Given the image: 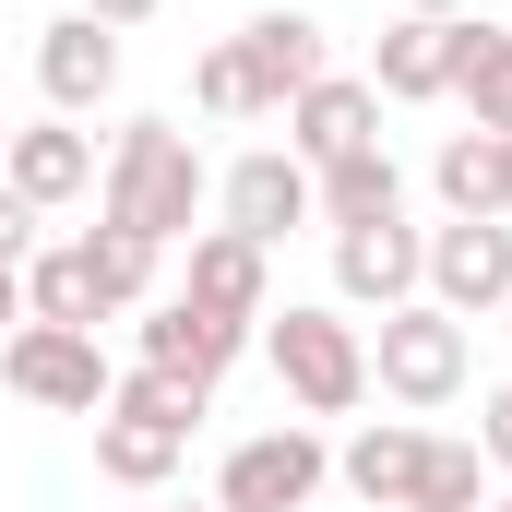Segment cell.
<instances>
[{"instance_id": "cell-1", "label": "cell", "mask_w": 512, "mask_h": 512, "mask_svg": "<svg viewBox=\"0 0 512 512\" xmlns=\"http://www.w3.org/2000/svg\"><path fill=\"white\" fill-rule=\"evenodd\" d=\"M191 215H203V155H191V131L167 120H131L108 143V167H96V227H131V239H191Z\"/></svg>"}, {"instance_id": "cell-2", "label": "cell", "mask_w": 512, "mask_h": 512, "mask_svg": "<svg viewBox=\"0 0 512 512\" xmlns=\"http://www.w3.org/2000/svg\"><path fill=\"white\" fill-rule=\"evenodd\" d=\"M191 429H203V393L155 382V370H120L108 382V417H96V477L108 489H167L179 453H191Z\"/></svg>"}, {"instance_id": "cell-3", "label": "cell", "mask_w": 512, "mask_h": 512, "mask_svg": "<svg viewBox=\"0 0 512 512\" xmlns=\"http://www.w3.org/2000/svg\"><path fill=\"white\" fill-rule=\"evenodd\" d=\"M262 358H274V382L298 417H346L358 393H370V334L358 322H334V310H262Z\"/></svg>"}, {"instance_id": "cell-4", "label": "cell", "mask_w": 512, "mask_h": 512, "mask_svg": "<svg viewBox=\"0 0 512 512\" xmlns=\"http://www.w3.org/2000/svg\"><path fill=\"white\" fill-rule=\"evenodd\" d=\"M465 370H477V346H465V322L453 310H429V298H405V310H382V346H370V382L393 393V405H453L465 393Z\"/></svg>"}, {"instance_id": "cell-5", "label": "cell", "mask_w": 512, "mask_h": 512, "mask_svg": "<svg viewBox=\"0 0 512 512\" xmlns=\"http://www.w3.org/2000/svg\"><path fill=\"white\" fill-rule=\"evenodd\" d=\"M0 382L24 393V405H48V417H108V346L96 334H60V322H24L12 346H0Z\"/></svg>"}, {"instance_id": "cell-6", "label": "cell", "mask_w": 512, "mask_h": 512, "mask_svg": "<svg viewBox=\"0 0 512 512\" xmlns=\"http://www.w3.org/2000/svg\"><path fill=\"white\" fill-rule=\"evenodd\" d=\"M322 477H334V453H322V429H251L239 453H227V477H215V512H310L322 501Z\"/></svg>"}, {"instance_id": "cell-7", "label": "cell", "mask_w": 512, "mask_h": 512, "mask_svg": "<svg viewBox=\"0 0 512 512\" xmlns=\"http://www.w3.org/2000/svg\"><path fill=\"white\" fill-rule=\"evenodd\" d=\"M251 358V322H215V310H191V298H155L143 310V370L155 382H179V393H203L215 405V382Z\"/></svg>"}, {"instance_id": "cell-8", "label": "cell", "mask_w": 512, "mask_h": 512, "mask_svg": "<svg viewBox=\"0 0 512 512\" xmlns=\"http://www.w3.org/2000/svg\"><path fill=\"white\" fill-rule=\"evenodd\" d=\"M429 310H453V322H477V310H512V227H429V286H417Z\"/></svg>"}, {"instance_id": "cell-9", "label": "cell", "mask_w": 512, "mask_h": 512, "mask_svg": "<svg viewBox=\"0 0 512 512\" xmlns=\"http://www.w3.org/2000/svg\"><path fill=\"white\" fill-rule=\"evenodd\" d=\"M215 215H227V227H239L251 251H274V239H298V227H310L322 203H310V167L262 143V155H239V167L215 179Z\"/></svg>"}, {"instance_id": "cell-10", "label": "cell", "mask_w": 512, "mask_h": 512, "mask_svg": "<svg viewBox=\"0 0 512 512\" xmlns=\"http://www.w3.org/2000/svg\"><path fill=\"white\" fill-rule=\"evenodd\" d=\"M429 286V227H334V298H358V310H405Z\"/></svg>"}, {"instance_id": "cell-11", "label": "cell", "mask_w": 512, "mask_h": 512, "mask_svg": "<svg viewBox=\"0 0 512 512\" xmlns=\"http://www.w3.org/2000/svg\"><path fill=\"white\" fill-rule=\"evenodd\" d=\"M239 72H251L262 120H286V96H310V84L334 72V48H322L310 12H251V24H239Z\"/></svg>"}, {"instance_id": "cell-12", "label": "cell", "mask_w": 512, "mask_h": 512, "mask_svg": "<svg viewBox=\"0 0 512 512\" xmlns=\"http://www.w3.org/2000/svg\"><path fill=\"white\" fill-rule=\"evenodd\" d=\"M358 143H382L370 72H322L310 96H286V155H298V167H334V155H358Z\"/></svg>"}, {"instance_id": "cell-13", "label": "cell", "mask_w": 512, "mask_h": 512, "mask_svg": "<svg viewBox=\"0 0 512 512\" xmlns=\"http://www.w3.org/2000/svg\"><path fill=\"white\" fill-rule=\"evenodd\" d=\"M36 84H48V108H60V120L108 108V96H120V36H108L96 12H60V24L36 36Z\"/></svg>"}, {"instance_id": "cell-14", "label": "cell", "mask_w": 512, "mask_h": 512, "mask_svg": "<svg viewBox=\"0 0 512 512\" xmlns=\"http://www.w3.org/2000/svg\"><path fill=\"white\" fill-rule=\"evenodd\" d=\"M334 477H346L370 512H417V489H429V429H405V417H370V429L334 453Z\"/></svg>"}, {"instance_id": "cell-15", "label": "cell", "mask_w": 512, "mask_h": 512, "mask_svg": "<svg viewBox=\"0 0 512 512\" xmlns=\"http://www.w3.org/2000/svg\"><path fill=\"white\" fill-rule=\"evenodd\" d=\"M453 24H465V12H393L382 60H370V96H393V108L453 96Z\"/></svg>"}, {"instance_id": "cell-16", "label": "cell", "mask_w": 512, "mask_h": 512, "mask_svg": "<svg viewBox=\"0 0 512 512\" xmlns=\"http://www.w3.org/2000/svg\"><path fill=\"white\" fill-rule=\"evenodd\" d=\"M429 179H441V215L512 227V131H453V143L429 155Z\"/></svg>"}, {"instance_id": "cell-17", "label": "cell", "mask_w": 512, "mask_h": 512, "mask_svg": "<svg viewBox=\"0 0 512 512\" xmlns=\"http://www.w3.org/2000/svg\"><path fill=\"white\" fill-rule=\"evenodd\" d=\"M262 262H274V251H251L239 227H203V239H191V286H179V298H191V310H215V322H262V310H274V274H262Z\"/></svg>"}, {"instance_id": "cell-18", "label": "cell", "mask_w": 512, "mask_h": 512, "mask_svg": "<svg viewBox=\"0 0 512 512\" xmlns=\"http://www.w3.org/2000/svg\"><path fill=\"white\" fill-rule=\"evenodd\" d=\"M0 179H12L36 215H60V203H84V191H96V143H84L72 120H36V131H12Z\"/></svg>"}, {"instance_id": "cell-19", "label": "cell", "mask_w": 512, "mask_h": 512, "mask_svg": "<svg viewBox=\"0 0 512 512\" xmlns=\"http://www.w3.org/2000/svg\"><path fill=\"white\" fill-rule=\"evenodd\" d=\"M310 203H322V227H393L405 215V167H393L382 143H358V155L310 167Z\"/></svg>"}, {"instance_id": "cell-20", "label": "cell", "mask_w": 512, "mask_h": 512, "mask_svg": "<svg viewBox=\"0 0 512 512\" xmlns=\"http://www.w3.org/2000/svg\"><path fill=\"white\" fill-rule=\"evenodd\" d=\"M453 96L477 108V131H512V24H489V12L453 24Z\"/></svg>"}, {"instance_id": "cell-21", "label": "cell", "mask_w": 512, "mask_h": 512, "mask_svg": "<svg viewBox=\"0 0 512 512\" xmlns=\"http://www.w3.org/2000/svg\"><path fill=\"white\" fill-rule=\"evenodd\" d=\"M24 322H60V334H96V322H108L84 239H60V251H36V262H24Z\"/></svg>"}, {"instance_id": "cell-22", "label": "cell", "mask_w": 512, "mask_h": 512, "mask_svg": "<svg viewBox=\"0 0 512 512\" xmlns=\"http://www.w3.org/2000/svg\"><path fill=\"white\" fill-rule=\"evenodd\" d=\"M84 262H96V298H108V310H143V298H155V239L84 227Z\"/></svg>"}, {"instance_id": "cell-23", "label": "cell", "mask_w": 512, "mask_h": 512, "mask_svg": "<svg viewBox=\"0 0 512 512\" xmlns=\"http://www.w3.org/2000/svg\"><path fill=\"white\" fill-rule=\"evenodd\" d=\"M191 96H203V108H215V120H262V108H251V72H239V36H227V48H203V60H191Z\"/></svg>"}, {"instance_id": "cell-24", "label": "cell", "mask_w": 512, "mask_h": 512, "mask_svg": "<svg viewBox=\"0 0 512 512\" xmlns=\"http://www.w3.org/2000/svg\"><path fill=\"white\" fill-rule=\"evenodd\" d=\"M0 262H12V274H24V262H36V203H24V191H12V179H0Z\"/></svg>"}, {"instance_id": "cell-25", "label": "cell", "mask_w": 512, "mask_h": 512, "mask_svg": "<svg viewBox=\"0 0 512 512\" xmlns=\"http://www.w3.org/2000/svg\"><path fill=\"white\" fill-rule=\"evenodd\" d=\"M477 453H489V465H501V477H512V382L489 393V405H477Z\"/></svg>"}, {"instance_id": "cell-26", "label": "cell", "mask_w": 512, "mask_h": 512, "mask_svg": "<svg viewBox=\"0 0 512 512\" xmlns=\"http://www.w3.org/2000/svg\"><path fill=\"white\" fill-rule=\"evenodd\" d=\"M84 12H96V24H108V36H131V24H155V12H167V0H84Z\"/></svg>"}, {"instance_id": "cell-27", "label": "cell", "mask_w": 512, "mask_h": 512, "mask_svg": "<svg viewBox=\"0 0 512 512\" xmlns=\"http://www.w3.org/2000/svg\"><path fill=\"white\" fill-rule=\"evenodd\" d=\"M12 334H24V274L0 262V346H12Z\"/></svg>"}, {"instance_id": "cell-28", "label": "cell", "mask_w": 512, "mask_h": 512, "mask_svg": "<svg viewBox=\"0 0 512 512\" xmlns=\"http://www.w3.org/2000/svg\"><path fill=\"white\" fill-rule=\"evenodd\" d=\"M393 12H477V0H393Z\"/></svg>"}, {"instance_id": "cell-29", "label": "cell", "mask_w": 512, "mask_h": 512, "mask_svg": "<svg viewBox=\"0 0 512 512\" xmlns=\"http://www.w3.org/2000/svg\"><path fill=\"white\" fill-rule=\"evenodd\" d=\"M0 155H12V120H0Z\"/></svg>"}, {"instance_id": "cell-30", "label": "cell", "mask_w": 512, "mask_h": 512, "mask_svg": "<svg viewBox=\"0 0 512 512\" xmlns=\"http://www.w3.org/2000/svg\"><path fill=\"white\" fill-rule=\"evenodd\" d=\"M453 512H489V501H453Z\"/></svg>"}, {"instance_id": "cell-31", "label": "cell", "mask_w": 512, "mask_h": 512, "mask_svg": "<svg viewBox=\"0 0 512 512\" xmlns=\"http://www.w3.org/2000/svg\"><path fill=\"white\" fill-rule=\"evenodd\" d=\"M179 512H215V501H179Z\"/></svg>"}, {"instance_id": "cell-32", "label": "cell", "mask_w": 512, "mask_h": 512, "mask_svg": "<svg viewBox=\"0 0 512 512\" xmlns=\"http://www.w3.org/2000/svg\"><path fill=\"white\" fill-rule=\"evenodd\" d=\"M489 512H512V489H501V501H489Z\"/></svg>"}]
</instances>
